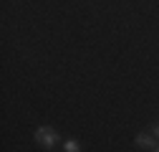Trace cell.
<instances>
[{
    "label": "cell",
    "instance_id": "277c9868",
    "mask_svg": "<svg viewBox=\"0 0 159 152\" xmlns=\"http://www.w3.org/2000/svg\"><path fill=\"white\" fill-rule=\"evenodd\" d=\"M154 152H159V145H157V147H154Z\"/></svg>",
    "mask_w": 159,
    "mask_h": 152
},
{
    "label": "cell",
    "instance_id": "7a4b0ae2",
    "mask_svg": "<svg viewBox=\"0 0 159 152\" xmlns=\"http://www.w3.org/2000/svg\"><path fill=\"white\" fill-rule=\"evenodd\" d=\"M136 145H139V147H152L154 142H152L149 135H139V137H136Z\"/></svg>",
    "mask_w": 159,
    "mask_h": 152
},
{
    "label": "cell",
    "instance_id": "3957f363",
    "mask_svg": "<svg viewBox=\"0 0 159 152\" xmlns=\"http://www.w3.org/2000/svg\"><path fill=\"white\" fill-rule=\"evenodd\" d=\"M78 150H81L78 142H66V152H78Z\"/></svg>",
    "mask_w": 159,
    "mask_h": 152
},
{
    "label": "cell",
    "instance_id": "5b68a950",
    "mask_svg": "<svg viewBox=\"0 0 159 152\" xmlns=\"http://www.w3.org/2000/svg\"><path fill=\"white\" fill-rule=\"evenodd\" d=\"M157 135H159V124H157Z\"/></svg>",
    "mask_w": 159,
    "mask_h": 152
},
{
    "label": "cell",
    "instance_id": "6da1fadb",
    "mask_svg": "<svg viewBox=\"0 0 159 152\" xmlns=\"http://www.w3.org/2000/svg\"><path fill=\"white\" fill-rule=\"evenodd\" d=\"M35 142H41L43 147H51L56 142V132L51 127H38L35 129Z\"/></svg>",
    "mask_w": 159,
    "mask_h": 152
}]
</instances>
